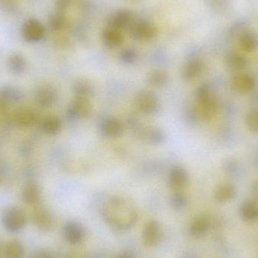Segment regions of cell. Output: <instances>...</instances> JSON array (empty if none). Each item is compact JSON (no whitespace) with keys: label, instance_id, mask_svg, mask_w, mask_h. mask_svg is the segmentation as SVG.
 Returning a JSON list of instances; mask_svg holds the SVG:
<instances>
[{"label":"cell","instance_id":"6da1fadb","mask_svg":"<svg viewBox=\"0 0 258 258\" xmlns=\"http://www.w3.org/2000/svg\"><path fill=\"white\" fill-rule=\"evenodd\" d=\"M102 214L106 222L118 230L132 228L138 218V210L134 203L122 197L109 199L103 206Z\"/></svg>","mask_w":258,"mask_h":258},{"label":"cell","instance_id":"7a4b0ae2","mask_svg":"<svg viewBox=\"0 0 258 258\" xmlns=\"http://www.w3.org/2000/svg\"><path fill=\"white\" fill-rule=\"evenodd\" d=\"M197 113L203 121L212 120L218 110V101L216 95L210 86L204 84L197 92Z\"/></svg>","mask_w":258,"mask_h":258},{"label":"cell","instance_id":"3957f363","mask_svg":"<svg viewBox=\"0 0 258 258\" xmlns=\"http://www.w3.org/2000/svg\"><path fill=\"white\" fill-rule=\"evenodd\" d=\"M1 221L6 231L10 233H19L27 224V214L18 206H10L5 209Z\"/></svg>","mask_w":258,"mask_h":258},{"label":"cell","instance_id":"277c9868","mask_svg":"<svg viewBox=\"0 0 258 258\" xmlns=\"http://www.w3.org/2000/svg\"><path fill=\"white\" fill-rule=\"evenodd\" d=\"M128 30L131 37L141 42H152L158 35L156 25L146 20H135Z\"/></svg>","mask_w":258,"mask_h":258},{"label":"cell","instance_id":"5b68a950","mask_svg":"<svg viewBox=\"0 0 258 258\" xmlns=\"http://www.w3.org/2000/svg\"><path fill=\"white\" fill-rule=\"evenodd\" d=\"M35 227L42 232L48 233L56 227V220L54 215L43 206H36L32 215Z\"/></svg>","mask_w":258,"mask_h":258},{"label":"cell","instance_id":"8992f818","mask_svg":"<svg viewBox=\"0 0 258 258\" xmlns=\"http://www.w3.org/2000/svg\"><path fill=\"white\" fill-rule=\"evenodd\" d=\"M135 104L138 110L143 114L153 115L159 109V98L154 92L143 90L137 95Z\"/></svg>","mask_w":258,"mask_h":258},{"label":"cell","instance_id":"52a82bcc","mask_svg":"<svg viewBox=\"0 0 258 258\" xmlns=\"http://www.w3.org/2000/svg\"><path fill=\"white\" fill-rule=\"evenodd\" d=\"M163 230L162 225L157 221H150L146 224L142 233L144 245L149 248L157 246L162 239Z\"/></svg>","mask_w":258,"mask_h":258},{"label":"cell","instance_id":"ba28073f","mask_svg":"<svg viewBox=\"0 0 258 258\" xmlns=\"http://www.w3.org/2000/svg\"><path fill=\"white\" fill-rule=\"evenodd\" d=\"M23 37L29 42H39L45 36L43 24L36 19H30L24 23L21 30Z\"/></svg>","mask_w":258,"mask_h":258},{"label":"cell","instance_id":"9c48e42d","mask_svg":"<svg viewBox=\"0 0 258 258\" xmlns=\"http://www.w3.org/2000/svg\"><path fill=\"white\" fill-rule=\"evenodd\" d=\"M135 20L136 18L133 12L128 9H121L116 11L109 18L107 25L123 31L124 30H128Z\"/></svg>","mask_w":258,"mask_h":258},{"label":"cell","instance_id":"30bf717a","mask_svg":"<svg viewBox=\"0 0 258 258\" xmlns=\"http://www.w3.org/2000/svg\"><path fill=\"white\" fill-rule=\"evenodd\" d=\"M92 113V105L89 98L84 97H76L70 104L68 115L74 119L87 118Z\"/></svg>","mask_w":258,"mask_h":258},{"label":"cell","instance_id":"8fae6325","mask_svg":"<svg viewBox=\"0 0 258 258\" xmlns=\"http://www.w3.org/2000/svg\"><path fill=\"white\" fill-rule=\"evenodd\" d=\"M63 236L65 240L72 245H77L83 242L86 232L83 226L79 223L70 221L63 227Z\"/></svg>","mask_w":258,"mask_h":258},{"label":"cell","instance_id":"7c38bea8","mask_svg":"<svg viewBox=\"0 0 258 258\" xmlns=\"http://www.w3.org/2000/svg\"><path fill=\"white\" fill-rule=\"evenodd\" d=\"M57 94L55 89L49 85L41 86L36 90L35 99L38 105L43 108L52 107L57 101Z\"/></svg>","mask_w":258,"mask_h":258},{"label":"cell","instance_id":"4fadbf2b","mask_svg":"<svg viewBox=\"0 0 258 258\" xmlns=\"http://www.w3.org/2000/svg\"><path fill=\"white\" fill-rule=\"evenodd\" d=\"M254 79L247 74H236L230 82V86L233 92L239 94L248 93L254 89Z\"/></svg>","mask_w":258,"mask_h":258},{"label":"cell","instance_id":"5bb4252c","mask_svg":"<svg viewBox=\"0 0 258 258\" xmlns=\"http://www.w3.org/2000/svg\"><path fill=\"white\" fill-rule=\"evenodd\" d=\"M101 131L106 138L116 139L120 138L124 133V125L118 118L108 117L102 122Z\"/></svg>","mask_w":258,"mask_h":258},{"label":"cell","instance_id":"9a60e30c","mask_svg":"<svg viewBox=\"0 0 258 258\" xmlns=\"http://www.w3.org/2000/svg\"><path fill=\"white\" fill-rule=\"evenodd\" d=\"M39 121V116L33 110L24 109L14 115L13 122L18 128H30L34 126Z\"/></svg>","mask_w":258,"mask_h":258},{"label":"cell","instance_id":"2e32d148","mask_svg":"<svg viewBox=\"0 0 258 258\" xmlns=\"http://www.w3.org/2000/svg\"><path fill=\"white\" fill-rule=\"evenodd\" d=\"M102 40L104 45L108 48H117L123 42V31L116 27L107 25L103 30Z\"/></svg>","mask_w":258,"mask_h":258},{"label":"cell","instance_id":"e0dca14e","mask_svg":"<svg viewBox=\"0 0 258 258\" xmlns=\"http://www.w3.org/2000/svg\"><path fill=\"white\" fill-rule=\"evenodd\" d=\"M21 200L27 206H37L41 200L40 188L36 183H27L21 191Z\"/></svg>","mask_w":258,"mask_h":258},{"label":"cell","instance_id":"ac0fdd59","mask_svg":"<svg viewBox=\"0 0 258 258\" xmlns=\"http://www.w3.org/2000/svg\"><path fill=\"white\" fill-rule=\"evenodd\" d=\"M189 182V175L184 168L176 167L171 170L169 175V184L173 189L181 191Z\"/></svg>","mask_w":258,"mask_h":258},{"label":"cell","instance_id":"d6986e66","mask_svg":"<svg viewBox=\"0 0 258 258\" xmlns=\"http://www.w3.org/2000/svg\"><path fill=\"white\" fill-rule=\"evenodd\" d=\"M212 227V221L206 215L196 217L189 226V233L196 238L202 237L209 231Z\"/></svg>","mask_w":258,"mask_h":258},{"label":"cell","instance_id":"ffe728a7","mask_svg":"<svg viewBox=\"0 0 258 258\" xmlns=\"http://www.w3.org/2000/svg\"><path fill=\"white\" fill-rule=\"evenodd\" d=\"M203 71V62L199 59H191L183 67L182 78L185 81H192L201 75Z\"/></svg>","mask_w":258,"mask_h":258},{"label":"cell","instance_id":"44dd1931","mask_svg":"<svg viewBox=\"0 0 258 258\" xmlns=\"http://www.w3.org/2000/svg\"><path fill=\"white\" fill-rule=\"evenodd\" d=\"M239 47L245 52H252L258 47V36L255 32L248 30L244 32L238 39Z\"/></svg>","mask_w":258,"mask_h":258},{"label":"cell","instance_id":"7402d4cb","mask_svg":"<svg viewBox=\"0 0 258 258\" xmlns=\"http://www.w3.org/2000/svg\"><path fill=\"white\" fill-rule=\"evenodd\" d=\"M136 132L143 140L151 144H159L164 138L163 134L159 128L150 125L139 127Z\"/></svg>","mask_w":258,"mask_h":258},{"label":"cell","instance_id":"603a6c76","mask_svg":"<svg viewBox=\"0 0 258 258\" xmlns=\"http://www.w3.org/2000/svg\"><path fill=\"white\" fill-rule=\"evenodd\" d=\"M4 258H24L25 248L21 241L13 239L8 242L3 248Z\"/></svg>","mask_w":258,"mask_h":258},{"label":"cell","instance_id":"cb8c5ba5","mask_svg":"<svg viewBox=\"0 0 258 258\" xmlns=\"http://www.w3.org/2000/svg\"><path fill=\"white\" fill-rule=\"evenodd\" d=\"M236 195L234 186L230 183H224L216 188L214 194L215 200L219 203H227L233 200Z\"/></svg>","mask_w":258,"mask_h":258},{"label":"cell","instance_id":"d4e9b609","mask_svg":"<svg viewBox=\"0 0 258 258\" xmlns=\"http://www.w3.org/2000/svg\"><path fill=\"white\" fill-rule=\"evenodd\" d=\"M225 63L227 68L233 71H241L247 67V59L239 53L230 51L225 57Z\"/></svg>","mask_w":258,"mask_h":258},{"label":"cell","instance_id":"484cf974","mask_svg":"<svg viewBox=\"0 0 258 258\" xmlns=\"http://www.w3.org/2000/svg\"><path fill=\"white\" fill-rule=\"evenodd\" d=\"M240 216L247 222H253L258 220V203L255 201H246L240 206Z\"/></svg>","mask_w":258,"mask_h":258},{"label":"cell","instance_id":"4316f807","mask_svg":"<svg viewBox=\"0 0 258 258\" xmlns=\"http://www.w3.org/2000/svg\"><path fill=\"white\" fill-rule=\"evenodd\" d=\"M42 129L48 135H56L62 128V121L56 115H49L42 121Z\"/></svg>","mask_w":258,"mask_h":258},{"label":"cell","instance_id":"83f0119b","mask_svg":"<svg viewBox=\"0 0 258 258\" xmlns=\"http://www.w3.org/2000/svg\"><path fill=\"white\" fill-rule=\"evenodd\" d=\"M169 80V74L165 70H153L148 75L149 83L151 86L156 88H162L166 86Z\"/></svg>","mask_w":258,"mask_h":258},{"label":"cell","instance_id":"f1b7e54d","mask_svg":"<svg viewBox=\"0 0 258 258\" xmlns=\"http://www.w3.org/2000/svg\"><path fill=\"white\" fill-rule=\"evenodd\" d=\"M22 98L21 91L13 86H5L0 89V101L9 105L18 102Z\"/></svg>","mask_w":258,"mask_h":258},{"label":"cell","instance_id":"f546056e","mask_svg":"<svg viewBox=\"0 0 258 258\" xmlns=\"http://www.w3.org/2000/svg\"><path fill=\"white\" fill-rule=\"evenodd\" d=\"M8 66L12 74L21 75L27 68V61L24 56L20 54H13L9 57Z\"/></svg>","mask_w":258,"mask_h":258},{"label":"cell","instance_id":"4dcf8cb0","mask_svg":"<svg viewBox=\"0 0 258 258\" xmlns=\"http://www.w3.org/2000/svg\"><path fill=\"white\" fill-rule=\"evenodd\" d=\"M248 30H249L248 21L245 19H239L230 26L227 31V36L229 38L239 39V36Z\"/></svg>","mask_w":258,"mask_h":258},{"label":"cell","instance_id":"1f68e13d","mask_svg":"<svg viewBox=\"0 0 258 258\" xmlns=\"http://www.w3.org/2000/svg\"><path fill=\"white\" fill-rule=\"evenodd\" d=\"M48 24L53 31H63L67 27V19L64 13L56 12L54 15L50 17Z\"/></svg>","mask_w":258,"mask_h":258},{"label":"cell","instance_id":"d6a6232c","mask_svg":"<svg viewBox=\"0 0 258 258\" xmlns=\"http://www.w3.org/2000/svg\"><path fill=\"white\" fill-rule=\"evenodd\" d=\"M74 90L77 94V96L89 98V97L92 94L93 87L87 80H80V81H77L76 83Z\"/></svg>","mask_w":258,"mask_h":258},{"label":"cell","instance_id":"836d02e7","mask_svg":"<svg viewBox=\"0 0 258 258\" xmlns=\"http://www.w3.org/2000/svg\"><path fill=\"white\" fill-rule=\"evenodd\" d=\"M245 125L250 132L258 134V109L250 110L245 117Z\"/></svg>","mask_w":258,"mask_h":258},{"label":"cell","instance_id":"e575fe53","mask_svg":"<svg viewBox=\"0 0 258 258\" xmlns=\"http://www.w3.org/2000/svg\"><path fill=\"white\" fill-rule=\"evenodd\" d=\"M187 204V200L186 196L182 194L180 191H176L175 194L173 195L171 198V205L176 210H183Z\"/></svg>","mask_w":258,"mask_h":258},{"label":"cell","instance_id":"d590c367","mask_svg":"<svg viewBox=\"0 0 258 258\" xmlns=\"http://www.w3.org/2000/svg\"><path fill=\"white\" fill-rule=\"evenodd\" d=\"M208 4L215 12H224L228 10L231 0H207Z\"/></svg>","mask_w":258,"mask_h":258},{"label":"cell","instance_id":"8d00e7d4","mask_svg":"<svg viewBox=\"0 0 258 258\" xmlns=\"http://www.w3.org/2000/svg\"><path fill=\"white\" fill-rule=\"evenodd\" d=\"M0 7L4 12H15L17 8L16 0H0Z\"/></svg>","mask_w":258,"mask_h":258},{"label":"cell","instance_id":"74e56055","mask_svg":"<svg viewBox=\"0 0 258 258\" xmlns=\"http://www.w3.org/2000/svg\"><path fill=\"white\" fill-rule=\"evenodd\" d=\"M121 56H122V59L124 61L127 62V63H132L136 59L137 54L135 50L128 48V49L124 50L122 51Z\"/></svg>","mask_w":258,"mask_h":258},{"label":"cell","instance_id":"f35d334b","mask_svg":"<svg viewBox=\"0 0 258 258\" xmlns=\"http://www.w3.org/2000/svg\"><path fill=\"white\" fill-rule=\"evenodd\" d=\"M71 3L72 0H55L56 12L65 13Z\"/></svg>","mask_w":258,"mask_h":258},{"label":"cell","instance_id":"ab89813d","mask_svg":"<svg viewBox=\"0 0 258 258\" xmlns=\"http://www.w3.org/2000/svg\"><path fill=\"white\" fill-rule=\"evenodd\" d=\"M28 258H56L55 256L47 251V250L40 249L35 251L34 252L30 254V257Z\"/></svg>","mask_w":258,"mask_h":258},{"label":"cell","instance_id":"60d3db41","mask_svg":"<svg viewBox=\"0 0 258 258\" xmlns=\"http://www.w3.org/2000/svg\"><path fill=\"white\" fill-rule=\"evenodd\" d=\"M252 192L253 195H254V201H255L256 203H258V180L254 183V185H253Z\"/></svg>","mask_w":258,"mask_h":258},{"label":"cell","instance_id":"b9f144b4","mask_svg":"<svg viewBox=\"0 0 258 258\" xmlns=\"http://www.w3.org/2000/svg\"><path fill=\"white\" fill-rule=\"evenodd\" d=\"M114 258H135V257H134V255L132 253L123 252L118 254V255L116 256Z\"/></svg>","mask_w":258,"mask_h":258}]
</instances>
